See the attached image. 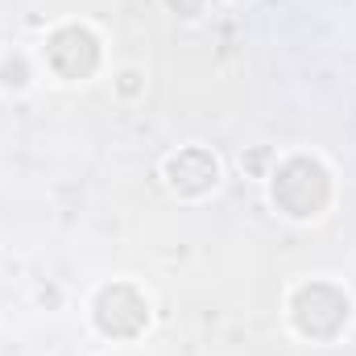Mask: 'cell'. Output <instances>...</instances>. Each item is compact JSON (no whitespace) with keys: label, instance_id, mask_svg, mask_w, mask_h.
Returning a JSON list of instances; mask_svg holds the SVG:
<instances>
[{"label":"cell","instance_id":"3","mask_svg":"<svg viewBox=\"0 0 356 356\" xmlns=\"http://www.w3.org/2000/svg\"><path fill=\"white\" fill-rule=\"evenodd\" d=\"M29 50L38 58L42 83L63 91L91 88V83L108 79V71H112L108 33L91 17H58V21H50Z\"/></svg>","mask_w":356,"mask_h":356},{"label":"cell","instance_id":"5","mask_svg":"<svg viewBox=\"0 0 356 356\" xmlns=\"http://www.w3.org/2000/svg\"><path fill=\"white\" fill-rule=\"evenodd\" d=\"M158 182H162V191L182 203V207H203V203H211L220 191H224V182H228V162H224V154L216 149V145H207V141H182L175 149H166L162 154V162H158Z\"/></svg>","mask_w":356,"mask_h":356},{"label":"cell","instance_id":"7","mask_svg":"<svg viewBox=\"0 0 356 356\" xmlns=\"http://www.w3.org/2000/svg\"><path fill=\"white\" fill-rule=\"evenodd\" d=\"M108 88H112V99L124 104V108H137L149 91V71L141 63H112L108 71Z\"/></svg>","mask_w":356,"mask_h":356},{"label":"cell","instance_id":"4","mask_svg":"<svg viewBox=\"0 0 356 356\" xmlns=\"http://www.w3.org/2000/svg\"><path fill=\"white\" fill-rule=\"evenodd\" d=\"M83 323L91 340L104 348H133L158 327V302L154 290L133 273L99 277L83 294Z\"/></svg>","mask_w":356,"mask_h":356},{"label":"cell","instance_id":"6","mask_svg":"<svg viewBox=\"0 0 356 356\" xmlns=\"http://www.w3.org/2000/svg\"><path fill=\"white\" fill-rule=\"evenodd\" d=\"M42 83V71H38V58L29 46H13L0 54V95L4 99H21Z\"/></svg>","mask_w":356,"mask_h":356},{"label":"cell","instance_id":"11","mask_svg":"<svg viewBox=\"0 0 356 356\" xmlns=\"http://www.w3.org/2000/svg\"><path fill=\"white\" fill-rule=\"evenodd\" d=\"M88 356H116V348H99V353H88Z\"/></svg>","mask_w":356,"mask_h":356},{"label":"cell","instance_id":"2","mask_svg":"<svg viewBox=\"0 0 356 356\" xmlns=\"http://www.w3.org/2000/svg\"><path fill=\"white\" fill-rule=\"evenodd\" d=\"M282 327L307 348H336L356 327V294L336 273H298L282 290Z\"/></svg>","mask_w":356,"mask_h":356},{"label":"cell","instance_id":"10","mask_svg":"<svg viewBox=\"0 0 356 356\" xmlns=\"http://www.w3.org/2000/svg\"><path fill=\"white\" fill-rule=\"evenodd\" d=\"M220 4H232V8H245V4H257V0H220Z\"/></svg>","mask_w":356,"mask_h":356},{"label":"cell","instance_id":"9","mask_svg":"<svg viewBox=\"0 0 356 356\" xmlns=\"http://www.w3.org/2000/svg\"><path fill=\"white\" fill-rule=\"evenodd\" d=\"M273 158H277V145H249V149L241 154V170L253 178V182H266Z\"/></svg>","mask_w":356,"mask_h":356},{"label":"cell","instance_id":"8","mask_svg":"<svg viewBox=\"0 0 356 356\" xmlns=\"http://www.w3.org/2000/svg\"><path fill=\"white\" fill-rule=\"evenodd\" d=\"M158 4H162V13L170 21H178V25H203L220 0H158Z\"/></svg>","mask_w":356,"mask_h":356},{"label":"cell","instance_id":"1","mask_svg":"<svg viewBox=\"0 0 356 356\" xmlns=\"http://www.w3.org/2000/svg\"><path fill=\"white\" fill-rule=\"evenodd\" d=\"M266 207L290 228H319L340 207V175L332 158L315 145L277 149L266 182Z\"/></svg>","mask_w":356,"mask_h":356}]
</instances>
